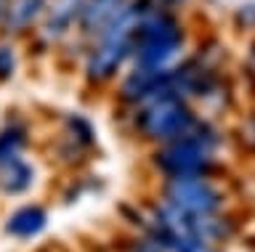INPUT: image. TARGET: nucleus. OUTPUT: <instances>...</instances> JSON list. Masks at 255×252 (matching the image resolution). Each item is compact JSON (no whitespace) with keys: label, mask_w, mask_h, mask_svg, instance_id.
<instances>
[{"label":"nucleus","mask_w":255,"mask_h":252,"mask_svg":"<svg viewBox=\"0 0 255 252\" xmlns=\"http://www.w3.org/2000/svg\"><path fill=\"white\" fill-rule=\"evenodd\" d=\"M16 72H19V53L11 43H0V83L13 80Z\"/></svg>","instance_id":"13"},{"label":"nucleus","mask_w":255,"mask_h":252,"mask_svg":"<svg viewBox=\"0 0 255 252\" xmlns=\"http://www.w3.org/2000/svg\"><path fill=\"white\" fill-rule=\"evenodd\" d=\"M5 11H8V0H0V27H3V19H5Z\"/></svg>","instance_id":"16"},{"label":"nucleus","mask_w":255,"mask_h":252,"mask_svg":"<svg viewBox=\"0 0 255 252\" xmlns=\"http://www.w3.org/2000/svg\"><path fill=\"white\" fill-rule=\"evenodd\" d=\"M51 0H8V11L3 19V32L8 37H24L43 24V16Z\"/></svg>","instance_id":"6"},{"label":"nucleus","mask_w":255,"mask_h":252,"mask_svg":"<svg viewBox=\"0 0 255 252\" xmlns=\"http://www.w3.org/2000/svg\"><path fill=\"white\" fill-rule=\"evenodd\" d=\"M165 202L191 215H213L223 210L226 196L207 178H167L165 180Z\"/></svg>","instance_id":"5"},{"label":"nucleus","mask_w":255,"mask_h":252,"mask_svg":"<svg viewBox=\"0 0 255 252\" xmlns=\"http://www.w3.org/2000/svg\"><path fill=\"white\" fill-rule=\"evenodd\" d=\"M29 146V128L21 122H11L0 128V165L21 157L24 149Z\"/></svg>","instance_id":"11"},{"label":"nucleus","mask_w":255,"mask_h":252,"mask_svg":"<svg viewBox=\"0 0 255 252\" xmlns=\"http://www.w3.org/2000/svg\"><path fill=\"white\" fill-rule=\"evenodd\" d=\"M221 133L213 122L197 120L186 136L159 144L154 152V168L165 178H207L213 170Z\"/></svg>","instance_id":"3"},{"label":"nucleus","mask_w":255,"mask_h":252,"mask_svg":"<svg viewBox=\"0 0 255 252\" xmlns=\"http://www.w3.org/2000/svg\"><path fill=\"white\" fill-rule=\"evenodd\" d=\"M125 3H128V0H85L83 11H80L77 29L88 37V40H91V37L99 35L101 29L125 8Z\"/></svg>","instance_id":"9"},{"label":"nucleus","mask_w":255,"mask_h":252,"mask_svg":"<svg viewBox=\"0 0 255 252\" xmlns=\"http://www.w3.org/2000/svg\"><path fill=\"white\" fill-rule=\"evenodd\" d=\"M183 45H186V32L173 11L151 5L141 16L138 29H135V48L130 67L146 69V72H167L178 64Z\"/></svg>","instance_id":"2"},{"label":"nucleus","mask_w":255,"mask_h":252,"mask_svg":"<svg viewBox=\"0 0 255 252\" xmlns=\"http://www.w3.org/2000/svg\"><path fill=\"white\" fill-rule=\"evenodd\" d=\"M85 0H51L45 16H43V35L48 40H64L72 29H77L80 11H83Z\"/></svg>","instance_id":"7"},{"label":"nucleus","mask_w":255,"mask_h":252,"mask_svg":"<svg viewBox=\"0 0 255 252\" xmlns=\"http://www.w3.org/2000/svg\"><path fill=\"white\" fill-rule=\"evenodd\" d=\"M35 165L29 160H24L21 157H13V160H8L0 165V191L5 196H21L27 194L32 186H35Z\"/></svg>","instance_id":"10"},{"label":"nucleus","mask_w":255,"mask_h":252,"mask_svg":"<svg viewBox=\"0 0 255 252\" xmlns=\"http://www.w3.org/2000/svg\"><path fill=\"white\" fill-rule=\"evenodd\" d=\"M48 226V210L43 204H21L5 220V234L13 239H35Z\"/></svg>","instance_id":"8"},{"label":"nucleus","mask_w":255,"mask_h":252,"mask_svg":"<svg viewBox=\"0 0 255 252\" xmlns=\"http://www.w3.org/2000/svg\"><path fill=\"white\" fill-rule=\"evenodd\" d=\"M183 3H186V0H157V5H159V8H167V11H175V8H181Z\"/></svg>","instance_id":"15"},{"label":"nucleus","mask_w":255,"mask_h":252,"mask_svg":"<svg viewBox=\"0 0 255 252\" xmlns=\"http://www.w3.org/2000/svg\"><path fill=\"white\" fill-rule=\"evenodd\" d=\"M197 120L199 117L194 114L189 98L175 90H165L135 106V130L141 138L154 141V144H167V141L186 136Z\"/></svg>","instance_id":"4"},{"label":"nucleus","mask_w":255,"mask_h":252,"mask_svg":"<svg viewBox=\"0 0 255 252\" xmlns=\"http://www.w3.org/2000/svg\"><path fill=\"white\" fill-rule=\"evenodd\" d=\"M237 21H239V27L253 29L255 27V3H245L242 8L237 11Z\"/></svg>","instance_id":"14"},{"label":"nucleus","mask_w":255,"mask_h":252,"mask_svg":"<svg viewBox=\"0 0 255 252\" xmlns=\"http://www.w3.org/2000/svg\"><path fill=\"white\" fill-rule=\"evenodd\" d=\"M64 130H67V136L75 141L77 149H88L96 144V130H93V122L88 120L83 114H67V120H64Z\"/></svg>","instance_id":"12"},{"label":"nucleus","mask_w":255,"mask_h":252,"mask_svg":"<svg viewBox=\"0 0 255 252\" xmlns=\"http://www.w3.org/2000/svg\"><path fill=\"white\" fill-rule=\"evenodd\" d=\"M250 59L255 61V45H253V48H250ZM253 67H255V64H253Z\"/></svg>","instance_id":"17"},{"label":"nucleus","mask_w":255,"mask_h":252,"mask_svg":"<svg viewBox=\"0 0 255 252\" xmlns=\"http://www.w3.org/2000/svg\"><path fill=\"white\" fill-rule=\"evenodd\" d=\"M151 5H157V0H128L125 8L99 35L91 37L83 61V75L91 85L112 83L123 72L125 64H130L135 48V29H138L141 16Z\"/></svg>","instance_id":"1"}]
</instances>
